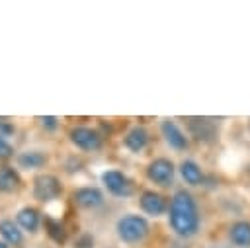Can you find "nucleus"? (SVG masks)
I'll list each match as a JSON object with an SVG mask.
<instances>
[{
	"instance_id": "obj_1",
	"label": "nucleus",
	"mask_w": 250,
	"mask_h": 248,
	"mask_svg": "<svg viewBox=\"0 0 250 248\" xmlns=\"http://www.w3.org/2000/svg\"><path fill=\"white\" fill-rule=\"evenodd\" d=\"M168 227L182 240L193 238L201 228V215H199L197 201L186 187L176 189L170 197Z\"/></svg>"
},
{
	"instance_id": "obj_2",
	"label": "nucleus",
	"mask_w": 250,
	"mask_h": 248,
	"mask_svg": "<svg viewBox=\"0 0 250 248\" xmlns=\"http://www.w3.org/2000/svg\"><path fill=\"white\" fill-rule=\"evenodd\" d=\"M115 232L123 244H139L148 236L150 225H148L146 217H143L139 213H125L123 217L117 219Z\"/></svg>"
},
{
	"instance_id": "obj_3",
	"label": "nucleus",
	"mask_w": 250,
	"mask_h": 248,
	"mask_svg": "<svg viewBox=\"0 0 250 248\" xmlns=\"http://www.w3.org/2000/svg\"><path fill=\"white\" fill-rule=\"evenodd\" d=\"M176 164L166 156H156L146 164V178L160 187H170L176 178Z\"/></svg>"
},
{
	"instance_id": "obj_4",
	"label": "nucleus",
	"mask_w": 250,
	"mask_h": 248,
	"mask_svg": "<svg viewBox=\"0 0 250 248\" xmlns=\"http://www.w3.org/2000/svg\"><path fill=\"white\" fill-rule=\"evenodd\" d=\"M102 184L115 197H129L135 191L133 180L127 174H123L121 170H105L102 174Z\"/></svg>"
},
{
	"instance_id": "obj_5",
	"label": "nucleus",
	"mask_w": 250,
	"mask_h": 248,
	"mask_svg": "<svg viewBox=\"0 0 250 248\" xmlns=\"http://www.w3.org/2000/svg\"><path fill=\"white\" fill-rule=\"evenodd\" d=\"M62 193V184L55 174H39L33 180V197L37 201H53Z\"/></svg>"
},
{
	"instance_id": "obj_6",
	"label": "nucleus",
	"mask_w": 250,
	"mask_h": 248,
	"mask_svg": "<svg viewBox=\"0 0 250 248\" xmlns=\"http://www.w3.org/2000/svg\"><path fill=\"white\" fill-rule=\"evenodd\" d=\"M160 133L164 143L172 148V150H188L189 148V137L186 135V131L176 123V119H162L160 121Z\"/></svg>"
},
{
	"instance_id": "obj_7",
	"label": "nucleus",
	"mask_w": 250,
	"mask_h": 248,
	"mask_svg": "<svg viewBox=\"0 0 250 248\" xmlns=\"http://www.w3.org/2000/svg\"><path fill=\"white\" fill-rule=\"evenodd\" d=\"M68 137H70V143L80 150H98V148H102V135L92 127H86V125L72 127Z\"/></svg>"
},
{
	"instance_id": "obj_8",
	"label": "nucleus",
	"mask_w": 250,
	"mask_h": 248,
	"mask_svg": "<svg viewBox=\"0 0 250 248\" xmlns=\"http://www.w3.org/2000/svg\"><path fill=\"white\" fill-rule=\"evenodd\" d=\"M168 199L154 189H145L139 195V207L148 217H162L164 213H168Z\"/></svg>"
},
{
	"instance_id": "obj_9",
	"label": "nucleus",
	"mask_w": 250,
	"mask_h": 248,
	"mask_svg": "<svg viewBox=\"0 0 250 248\" xmlns=\"http://www.w3.org/2000/svg\"><path fill=\"white\" fill-rule=\"evenodd\" d=\"M227 236L232 248H250V221L248 219L232 221Z\"/></svg>"
},
{
	"instance_id": "obj_10",
	"label": "nucleus",
	"mask_w": 250,
	"mask_h": 248,
	"mask_svg": "<svg viewBox=\"0 0 250 248\" xmlns=\"http://www.w3.org/2000/svg\"><path fill=\"white\" fill-rule=\"evenodd\" d=\"M148 139H150V135L143 125H133L123 137V146L137 154V152H143L146 148Z\"/></svg>"
},
{
	"instance_id": "obj_11",
	"label": "nucleus",
	"mask_w": 250,
	"mask_h": 248,
	"mask_svg": "<svg viewBox=\"0 0 250 248\" xmlns=\"http://www.w3.org/2000/svg\"><path fill=\"white\" fill-rule=\"evenodd\" d=\"M178 172H180V178H182L188 186H191V187L201 186L203 180H205L203 168H201L193 158H184V160L180 162V166H178Z\"/></svg>"
},
{
	"instance_id": "obj_12",
	"label": "nucleus",
	"mask_w": 250,
	"mask_h": 248,
	"mask_svg": "<svg viewBox=\"0 0 250 248\" xmlns=\"http://www.w3.org/2000/svg\"><path fill=\"white\" fill-rule=\"evenodd\" d=\"M72 197H74L76 205H80L82 209H96V207L104 205V193L98 187H92V186L78 187Z\"/></svg>"
},
{
	"instance_id": "obj_13",
	"label": "nucleus",
	"mask_w": 250,
	"mask_h": 248,
	"mask_svg": "<svg viewBox=\"0 0 250 248\" xmlns=\"http://www.w3.org/2000/svg\"><path fill=\"white\" fill-rule=\"evenodd\" d=\"M16 223H18L20 228H23V230H27V232H37L39 223H41V215H39V211H37L35 207H29V205H27V207H21V209L18 211Z\"/></svg>"
},
{
	"instance_id": "obj_14",
	"label": "nucleus",
	"mask_w": 250,
	"mask_h": 248,
	"mask_svg": "<svg viewBox=\"0 0 250 248\" xmlns=\"http://www.w3.org/2000/svg\"><path fill=\"white\" fill-rule=\"evenodd\" d=\"M16 162H18V166L23 168V170H33V168H41V166L47 164V154H45L43 150L31 148V150L20 152L18 158H16Z\"/></svg>"
},
{
	"instance_id": "obj_15",
	"label": "nucleus",
	"mask_w": 250,
	"mask_h": 248,
	"mask_svg": "<svg viewBox=\"0 0 250 248\" xmlns=\"http://www.w3.org/2000/svg\"><path fill=\"white\" fill-rule=\"evenodd\" d=\"M20 186H21V178L18 170H14L12 166H2L0 168V193H12L20 189Z\"/></svg>"
},
{
	"instance_id": "obj_16",
	"label": "nucleus",
	"mask_w": 250,
	"mask_h": 248,
	"mask_svg": "<svg viewBox=\"0 0 250 248\" xmlns=\"http://www.w3.org/2000/svg\"><path fill=\"white\" fill-rule=\"evenodd\" d=\"M0 234H2L4 242H8L10 246H21V242H23V232L20 230L18 223H14L10 219L0 221Z\"/></svg>"
},
{
	"instance_id": "obj_17",
	"label": "nucleus",
	"mask_w": 250,
	"mask_h": 248,
	"mask_svg": "<svg viewBox=\"0 0 250 248\" xmlns=\"http://www.w3.org/2000/svg\"><path fill=\"white\" fill-rule=\"evenodd\" d=\"M45 230L49 234V238L57 244H64L66 242V228L59 219L53 217H45Z\"/></svg>"
},
{
	"instance_id": "obj_18",
	"label": "nucleus",
	"mask_w": 250,
	"mask_h": 248,
	"mask_svg": "<svg viewBox=\"0 0 250 248\" xmlns=\"http://www.w3.org/2000/svg\"><path fill=\"white\" fill-rule=\"evenodd\" d=\"M37 121H39L41 127H45V129H49V131H53V129L59 127V119H57L55 115H39Z\"/></svg>"
},
{
	"instance_id": "obj_19",
	"label": "nucleus",
	"mask_w": 250,
	"mask_h": 248,
	"mask_svg": "<svg viewBox=\"0 0 250 248\" xmlns=\"http://www.w3.org/2000/svg\"><path fill=\"white\" fill-rule=\"evenodd\" d=\"M14 156V146L10 145L8 139H0V158H12Z\"/></svg>"
},
{
	"instance_id": "obj_20",
	"label": "nucleus",
	"mask_w": 250,
	"mask_h": 248,
	"mask_svg": "<svg viewBox=\"0 0 250 248\" xmlns=\"http://www.w3.org/2000/svg\"><path fill=\"white\" fill-rule=\"evenodd\" d=\"M14 135V125L6 119H0V139H8Z\"/></svg>"
},
{
	"instance_id": "obj_21",
	"label": "nucleus",
	"mask_w": 250,
	"mask_h": 248,
	"mask_svg": "<svg viewBox=\"0 0 250 248\" xmlns=\"http://www.w3.org/2000/svg\"><path fill=\"white\" fill-rule=\"evenodd\" d=\"M168 248H189L186 242H174V244H170Z\"/></svg>"
},
{
	"instance_id": "obj_22",
	"label": "nucleus",
	"mask_w": 250,
	"mask_h": 248,
	"mask_svg": "<svg viewBox=\"0 0 250 248\" xmlns=\"http://www.w3.org/2000/svg\"><path fill=\"white\" fill-rule=\"evenodd\" d=\"M211 248H232L230 244H215V246H211Z\"/></svg>"
},
{
	"instance_id": "obj_23",
	"label": "nucleus",
	"mask_w": 250,
	"mask_h": 248,
	"mask_svg": "<svg viewBox=\"0 0 250 248\" xmlns=\"http://www.w3.org/2000/svg\"><path fill=\"white\" fill-rule=\"evenodd\" d=\"M0 248H10V244H8V242H4V240H0Z\"/></svg>"
},
{
	"instance_id": "obj_24",
	"label": "nucleus",
	"mask_w": 250,
	"mask_h": 248,
	"mask_svg": "<svg viewBox=\"0 0 250 248\" xmlns=\"http://www.w3.org/2000/svg\"><path fill=\"white\" fill-rule=\"evenodd\" d=\"M248 129H250V119H248Z\"/></svg>"
}]
</instances>
